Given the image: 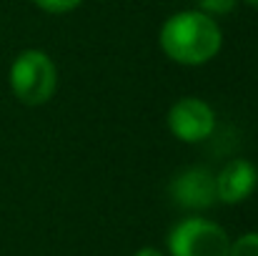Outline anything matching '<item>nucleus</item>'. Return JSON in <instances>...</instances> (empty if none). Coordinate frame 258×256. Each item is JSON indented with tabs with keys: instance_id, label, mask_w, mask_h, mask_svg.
Listing matches in <instances>:
<instances>
[{
	"instance_id": "7",
	"label": "nucleus",
	"mask_w": 258,
	"mask_h": 256,
	"mask_svg": "<svg viewBox=\"0 0 258 256\" xmlns=\"http://www.w3.org/2000/svg\"><path fill=\"white\" fill-rule=\"evenodd\" d=\"M228 256H258V234H243L231 244Z\"/></svg>"
},
{
	"instance_id": "9",
	"label": "nucleus",
	"mask_w": 258,
	"mask_h": 256,
	"mask_svg": "<svg viewBox=\"0 0 258 256\" xmlns=\"http://www.w3.org/2000/svg\"><path fill=\"white\" fill-rule=\"evenodd\" d=\"M236 3L238 0H198V10L206 13V15H211V18H216V15L231 13L236 8Z\"/></svg>"
},
{
	"instance_id": "2",
	"label": "nucleus",
	"mask_w": 258,
	"mask_h": 256,
	"mask_svg": "<svg viewBox=\"0 0 258 256\" xmlns=\"http://www.w3.org/2000/svg\"><path fill=\"white\" fill-rule=\"evenodd\" d=\"M13 95L25 106H43L55 95L58 68L45 50H23L10 66Z\"/></svg>"
},
{
	"instance_id": "8",
	"label": "nucleus",
	"mask_w": 258,
	"mask_h": 256,
	"mask_svg": "<svg viewBox=\"0 0 258 256\" xmlns=\"http://www.w3.org/2000/svg\"><path fill=\"white\" fill-rule=\"evenodd\" d=\"M43 13H50V15H66L71 10H76L83 0H33Z\"/></svg>"
},
{
	"instance_id": "5",
	"label": "nucleus",
	"mask_w": 258,
	"mask_h": 256,
	"mask_svg": "<svg viewBox=\"0 0 258 256\" xmlns=\"http://www.w3.org/2000/svg\"><path fill=\"white\" fill-rule=\"evenodd\" d=\"M173 201L183 209H208L216 198V176L203 166L183 169L171 181Z\"/></svg>"
},
{
	"instance_id": "10",
	"label": "nucleus",
	"mask_w": 258,
	"mask_h": 256,
	"mask_svg": "<svg viewBox=\"0 0 258 256\" xmlns=\"http://www.w3.org/2000/svg\"><path fill=\"white\" fill-rule=\"evenodd\" d=\"M136 256H166L163 251H158V249H153V246H143V249H138Z\"/></svg>"
},
{
	"instance_id": "3",
	"label": "nucleus",
	"mask_w": 258,
	"mask_h": 256,
	"mask_svg": "<svg viewBox=\"0 0 258 256\" xmlns=\"http://www.w3.org/2000/svg\"><path fill=\"white\" fill-rule=\"evenodd\" d=\"M168 251L171 256H228L231 239L216 221L190 216L171 229Z\"/></svg>"
},
{
	"instance_id": "11",
	"label": "nucleus",
	"mask_w": 258,
	"mask_h": 256,
	"mask_svg": "<svg viewBox=\"0 0 258 256\" xmlns=\"http://www.w3.org/2000/svg\"><path fill=\"white\" fill-rule=\"evenodd\" d=\"M243 3H248V5H253V8H258V0H243Z\"/></svg>"
},
{
	"instance_id": "4",
	"label": "nucleus",
	"mask_w": 258,
	"mask_h": 256,
	"mask_svg": "<svg viewBox=\"0 0 258 256\" xmlns=\"http://www.w3.org/2000/svg\"><path fill=\"white\" fill-rule=\"evenodd\" d=\"M168 131L183 143H201L216 128V111L196 95L178 98L168 108Z\"/></svg>"
},
{
	"instance_id": "1",
	"label": "nucleus",
	"mask_w": 258,
	"mask_h": 256,
	"mask_svg": "<svg viewBox=\"0 0 258 256\" xmlns=\"http://www.w3.org/2000/svg\"><path fill=\"white\" fill-rule=\"evenodd\" d=\"M161 48L178 66H206L223 45V30L216 18L201 10H180L166 18L161 28Z\"/></svg>"
},
{
	"instance_id": "6",
	"label": "nucleus",
	"mask_w": 258,
	"mask_h": 256,
	"mask_svg": "<svg viewBox=\"0 0 258 256\" xmlns=\"http://www.w3.org/2000/svg\"><path fill=\"white\" fill-rule=\"evenodd\" d=\"M258 186V169L248 159H233L216 173V198L223 203L246 201Z\"/></svg>"
}]
</instances>
